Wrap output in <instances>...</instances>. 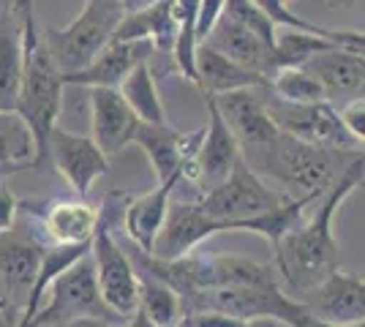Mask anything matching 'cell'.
<instances>
[{"label":"cell","instance_id":"6da1fadb","mask_svg":"<svg viewBox=\"0 0 365 327\" xmlns=\"http://www.w3.org/2000/svg\"><path fill=\"white\" fill-rule=\"evenodd\" d=\"M365 158L363 153L344 170L335 180V186L322 197L314 210V216L297 224L278 246H275V273L284 279L292 289L294 300H300L305 292H311L317 284L341 270V246L333 234V218L344 199L357 186H363Z\"/></svg>","mask_w":365,"mask_h":327},{"label":"cell","instance_id":"7a4b0ae2","mask_svg":"<svg viewBox=\"0 0 365 327\" xmlns=\"http://www.w3.org/2000/svg\"><path fill=\"white\" fill-rule=\"evenodd\" d=\"M360 153L363 150L341 153L278 134L270 145L243 150L240 156L248 170L257 172L267 186H278L275 191H281L287 199L317 202L335 186V180Z\"/></svg>","mask_w":365,"mask_h":327},{"label":"cell","instance_id":"3957f363","mask_svg":"<svg viewBox=\"0 0 365 327\" xmlns=\"http://www.w3.org/2000/svg\"><path fill=\"white\" fill-rule=\"evenodd\" d=\"M63 98V79L52 66L46 47L41 41V31L36 25L33 3H25V22H22V79L16 95V115L31 128L36 142L38 161L46 158V140L58 125Z\"/></svg>","mask_w":365,"mask_h":327},{"label":"cell","instance_id":"277c9868","mask_svg":"<svg viewBox=\"0 0 365 327\" xmlns=\"http://www.w3.org/2000/svg\"><path fill=\"white\" fill-rule=\"evenodd\" d=\"M125 16L123 0H88L71 25L61 31L44 28L41 41L61 77H71L88 68L115 41V33Z\"/></svg>","mask_w":365,"mask_h":327},{"label":"cell","instance_id":"5b68a950","mask_svg":"<svg viewBox=\"0 0 365 327\" xmlns=\"http://www.w3.org/2000/svg\"><path fill=\"white\" fill-rule=\"evenodd\" d=\"M197 311L227 313V316L240 319L245 325H251L254 319H273L284 327H300L308 319V311L294 297L284 295L278 281L210 289V292H202V295L191 297L188 303H182V316Z\"/></svg>","mask_w":365,"mask_h":327},{"label":"cell","instance_id":"8992f818","mask_svg":"<svg viewBox=\"0 0 365 327\" xmlns=\"http://www.w3.org/2000/svg\"><path fill=\"white\" fill-rule=\"evenodd\" d=\"M74 319H101L107 325L118 319L98 297L91 254L82 256L71 267H66L61 276L49 284L44 303L33 319V327H63Z\"/></svg>","mask_w":365,"mask_h":327},{"label":"cell","instance_id":"52a82bcc","mask_svg":"<svg viewBox=\"0 0 365 327\" xmlns=\"http://www.w3.org/2000/svg\"><path fill=\"white\" fill-rule=\"evenodd\" d=\"M284 202L287 197L275 191L273 186H267L257 172L248 170L240 156L227 180L210 188L207 194H202L197 204L207 218H213L218 224H229V232H235L237 224L262 216V213H270Z\"/></svg>","mask_w":365,"mask_h":327},{"label":"cell","instance_id":"ba28073f","mask_svg":"<svg viewBox=\"0 0 365 327\" xmlns=\"http://www.w3.org/2000/svg\"><path fill=\"white\" fill-rule=\"evenodd\" d=\"M91 262L101 303L118 319H128L139 308L137 270L120 243L112 237V229L101 216H98V227L91 240Z\"/></svg>","mask_w":365,"mask_h":327},{"label":"cell","instance_id":"9c48e42d","mask_svg":"<svg viewBox=\"0 0 365 327\" xmlns=\"http://www.w3.org/2000/svg\"><path fill=\"white\" fill-rule=\"evenodd\" d=\"M264 107L278 134L292 137L305 145H317V147H330V150H341V153H357L363 150L360 142L349 137V131L341 125V118L335 107L324 104H284L264 90Z\"/></svg>","mask_w":365,"mask_h":327},{"label":"cell","instance_id":"30bf717a","mask_svg":"<svg viewBox=\"0 0 365 327\" xmlns=\"http://www.w3.org/2000/svg\"><path fill=\"white\" fill-rule=\"evenodd\" d=\"M41 243L16 237L14 232L0 234V303L6 319L16 322L22 308L28 306L36 276L41 270Z\"/></svg>","mask_w":365,"mask_h":327},{"label":"cell","instance_id":"8fae6325","mask_svg":"<svg viewBox=\"0 0 365 327\" xmlns=\"http://www.w3.org/2000/svg\"><path fill=\"white\" fill-rule=\"evenodd\" d=\"M264 90L267 88H248V90H235L224 95H205L213 101L218 118L235 137L240 153L264 147L278 137V128L273 125L264 107Z\"/></svg>","mask_w":365,"mask_h":327},{"label":"cell","instance_id":"7c38bea8","mask_svg":"<svg viewBox=\"0 0 365 327\" xmlns=\"http://www.w3.org/2000/svg\"><path fill=\"white\" fill-rule=\"evenodd\" d=\"M311 319L324 325H365V281L363 276H351L338 270L317 284L300 300Z\"/></svg>","mask_w":365,"mask_h":327},{"label":"cell","instance_id":"4fadbf2b","mask_svg":"<svg viewBox=\"0 0 365 327\" xmlns=\"http://www.w3.org/2000/svg\"><path fill=\"white\" fill-rule=\"evenodd\" d=\"M46 156L66 177V183L74 188L76 199H85L93 183L109 170V158L93 145L91 137L66 131L61 125H55L46 140Z\"/></svg>","mask_w":365,"mask_h":327},{"label":"cell","instance_id":"5bb4252c","mask_svg":"<svg viewBox=\"0 0 365 327\" xmlns=\"http://www.w3.org/2000/svg\"><path fill=\"white\" fill-rule=\"evenodd\" d=\"M218 232H229V224L207 218L197 202H169L167 218L153 243L150 256L158 262H178L182 256H191V251L202 240Z\"/></svg>","mask_w":365,"mask_h":327},{"label":"cell","instance_id":"9a60e30c","mask_svg":"<svg viewBox=\"0 0 365 327\" xmlns=\"http://www.w3.org/2000/svg\"><path fill=\"white\" fill-rule=\"evenodd\" d=\"M202 134H205V128L191 131V134H182V131L172 128L169 123H161V125L139 123L131 142H137L139 147L145 150V156H148L153 172H155V177L161 183V180H169V177L180 175V167L197 161Z\"/></svg>","mask_w":365,"mask_h":327},{"label":"cell","instance_id":"2e32d148","mask_svg":"<svg viewBox=\"0 0 365 327\" xmlns=\"http://www.w3.org/2000/svg\"><path fill=\"white\" fill-rule=\"evenodd\" d=\"M205 47H210L213 52H218L221 58H227L229 63L240 66L243 71H251L262 77L270 85V77L275 71V58L273 49L264 47L257 36L251 31H245L240 22H235L229 14H221L218 22L213 25V31L207 33V38L202 41Z\"/></svg>","mask_w":365,"mask_h":327},{"label":"cell","instance_id":"e0dca14e","mask_svg":"<svg viewBox=\"0 0 365 327\" xmlns=\"http://www.w3.org/2000/svg\"><path fill=\"white\" fill-rule=\"evenodd\" d=\"M91 140L107 158L120 156L131 145L139 120L118 90H91Z\"/></svg>","mask_w":365,"mask_h":327},{"label":"cell","instance_id":"ac0fdd59","mask_svg":"<svg viewBox=\"0 0 365 327\" xmlns=\"http://www.w3.org/2000/svg\"><path fill=\"white\" fill-rule=\"evenodd\" d=\"M153 47L150 41H112L96 61L76 71L71 77H61L63 88L68 85H79V88H101V90H118L123 85V79L128 77L137 66L150 63Z\"/></svg>","mask_w":365,"mask_h":327},{"label":"cell","instance_id":"d6986e66","mask_svg":"<svg viewBox=\"0 0 365 327\" xmlns=\"http://www.w3.org/2000/svg\"><path fill=\"white\" fill-rule=\"evenodd\" d=\"M303 68L317 79L324 90V101L333 107L338 98H346V104L354 98H363L365 82V58L346 49H327L314 55Z\"/></svg>","mask_w":365,"mask_h":327},{"label":"cell","instance_id":"ffe728a7","mask_svg":"<svg viewBox=\"0 0 365 327\" xmlns=\"http://www.w3.org/2000/svg\"><path fill=\"white\" fill-rule=\"evenodd\" d=\"M205 107H207V128L202 134L199 142V153H197V188L202 194H207L210 188H215L218 183H224L229 177V172L235 170V164L240 161V147L235 137L229 134V128L224 125V120L218 118L213 101L205 98Z\"/></svg>","mask_w":365,"mask_h":327},{"label":"cell","instance_id":"44dd1931","mask_svg":"<svg viewBox=\"0 0 365 327\" xmlns=\"http://www.w3.org/2000/svg\"><path fill=\"white\" fill-rule=\"evenodd\" d=\"M25 3H0V112H14L22 79Z\"/></svg>","mask_w":365,"mask_h":327},{"label":"cell","instance_id":"7402d4cb","mask_svg":"<svg viewBox=\"0 0 365 327\" xmlns=\"http://www.w3.org/2000/svg\"><path fill=\"white\" fill-rule=\"evenodd\" d=\"M180 183V175L169 177V180H161L158 186L142 194L137 199L125 204L123 210V227L131 237L134 249H139L142 254H150L155 237L161 232V224L167 218V207L172 202V194Z\"/></svg>","mask_w":365,"mask_h":327},{"label":"cell","instance_id":"603a6c76","mask_svg":"<svg viewBox=\"0 0 365 327\" xmlns=\"http://www.w3.org/2000/svg\"><path fill=\"white\" fill-rule=\"evenodd\" d=\"M101 210L88 199H61L44 213V234L49 246H88L98 227Z\"/></svg>","mask_w":365,"mask_h":327},{"label":"cell","instance_id":"cb8c5ba5","mask_svg":"<svg viewBox=\"0 0 365 327\" xmlns=\"http://www.w3.org/2000/svg\"><path fill=\"white\" fill-rule=\"evenodd\" d=\"M197 88L202 95H224L248 88H267V82L251 71H243L240 66L229 63L210 47L199 44L197 49Z\"/></svg>","mask_w":365,"mask_h":327},{"label":"cell","instance_id":"d4e9b609","mask_svg":"<svg viewBox=\"0 0 365 327\" xmlns=\"http://www.w3.org/2000/svg\"><path fill=\"white\" fill-rule=\"evenodd\" d=\"M259 9L270 16L275 28H284V31H297L305 36H317L335 44L338 49H346V52H357L363 55L365 49V36L363 31H333V28H324L317 22H308L303 16H297L294 11H289V6L284 0H259Z\"/></svg>","mask_w":365,"mask_h":327},{"label":"cell","instance_id":"484cf974","mask_svg":"<svg viewBox=\"0 0 365 327\" xmlns=\"http://www.w3.org/2000/svg\"><path fill=\"white\" fill-rule=\"evenodd\" d=\"M33 164H38V156L31 128L16 112H0V183Z\"/></svg>","mask_w":365,"mask_h":327},{"label":"cell","instance_id":"4316f807","mask_svg":"<svg viewBox=\"0 0 365 327\" xmlns=\"http://www.w3.org/2000/svg\"><path fill=\"white\" fill-rule=\"evenodd\" d=\"M118 93H120V98L125 101V107L134 112V118H137L139 123H148V125L169 123L167 109H164V101H161V93H158V88H155V77H153L150 63L137 66L128 77L123 79Z\"/></svg>","mask_w":365,"mask_h":327},{"label":"cell","instance_id":"83f0119b","mask_svg":"<svg viewBox=\"0 0 365 327\" xmlns=\"http://www.w3.org/2000/svg\"><path fill=\"white\" fill-rule=\"evenodd\" d=\"M139 279V311L155 327H178L182 322V300L164 281L148 273H137Z\"/></svg>","mask_w":365,"mask_h":327},{"label":"cell","instance_id":"f1b7e54d","mask_svg":"<svg viewBox=\"0 0 365 327\" xmlns=\"http://www.w3.org/2000/svg\"><path fill=\"white\" fill-rule=\"evenodd\" d=\"M317 202H319V199H317ZM308 204H314V202H311V199H287V202L278 204V207L270 210V213H262V216L248 218V221H243V224H237L235 232L262 234L275 251V246H278V243H281V240L300 224V218H303Z\"/></svg>","mask_w":365,"mask_h":327},{"label":"cell","instance_id":"f546056e","mask_svg":"<svg viewBox=\"0 0 365 327\" xmlns=\"http://www.w3.org/2000/svg\"><path fill=\"white\" fill-rule=\"evenodd\" d=\"M267 93L273 95V98H278V101H284V104H297V107L324 104L322 85L305 71L303 66L300 68H278L273 77H270Z\"/></svg>","mask_w":365,"mask_h":327},{"label":"cell","instance_id":"4dcf8cb0","mask_svg":"<svg viewBox=\"0 0 365 327\" xmlns=\"http://www.w3.org/2000/svg\"><path fill=\"white\" fill-rule=\"evenodd\" d=\"M224 14H229L235 22H240L245 31L254 33L264 47L273 49L275 25L270 22V16L259 9V3H251V0H227L224 3Z\"/></svg>","mask_w":365,"mask_h":327},{"label":"cell","instance_id":"1f68e13d","mask_svg":"<svg viewBox=\"0 0 365 327\" xmlns=\"http://www.w3.org/2000/svg\"><path fill=\"white\" fill-rule=\"evenodd\" d=\"M148 22H150V44L158 52L172 55L175 38H178V19L172 16V0H153L145 6Z\"/></svg>","mask_w":365,"mask_h":327},{"label":"cell","instance_id":"d6a6232c","mask_svg":"<svg viewBox=\"0 0 365 327\" xmlns=\"http://www.w3.org/2000/svg\"><path fill=\"white\" fill-rule=\"evenodd\" d=\"M338 118H341V125L349 131V137L354 142L363 145L365 140V101L363 98H354L349 104H344L341 109H335Z\"/></svg>","mask_w":365,"mask_h":327},{"label":"cell","instance_id":"836d02e7","mask_svg":"<svg viewBox=\"0 0 365 327\" xmlns=\"http://www.w3.org/2000/svg\"><path fill=\"white\" fill-rule=\"evenodd\" d=\"M221 14H224V0H199L197 19H194V33H197L199 44L207 38V33L213 31V25Z\"/></svg>","mask_w":365,"mask_h":327},{"label":"cell","instance_id":"e575fe53","mask_svg":"<svg viewBox=\"0 0 365 327\" xmlns=\"http://www.w3.org/2000/svg\"><path fill=\"white\" fill-rule=\"evenodd\" d=\"M182 327H251L240 322V319H232L227 313H218V311H197V313H188L182 316Z\"/></svg>","mask_w":365,"mask_h":327},{"label":"cell","instance_id":"d590c367","mask_svg":"<svg viewBox=\"0 0 365 327\" xmlns=\"http://www.w3.org/2000/svg\"><path fill=\"white\" fill-rule=\"evenodd\" d=\"M16 213H19V202L9 188L0 183V234L14 232Z\"/></svg>","mask_w":365,"mask_h":327},{"label":"cell","instance_id":"8d00e7d4","mask_svg":"<svg viewBox=\"0 0 365 327\" xmlns=\"http://www.w3.org/2000/svg\"><path fill=\"white\" fill-rule=\"evenodd\" d=\"M118 327H155V325H153L150 319H148V316H145V313H142V311L137 308V311L131 313V316H128L125 322H120Z\"/></svg>","mask_w":365,"mask_h":327},{"label":"cell","instance_id":"74e56055","mask_svg":"<svg viewBox=\"0 0 365 327\" xmlns=\"http://www.w3.org/2000/svg\"><path fill=\"white\" fill-rule=\"evenodd\" d=\"M63 327H112V325L101 322V319H74V322H68V325Z\"/></svg>","mask_w":365,"mask_h":327},{"label":"cell","instance_id":"f35d334b","mask_svg":"<svg viewBox=\"0 0 365 327\" xmlns=\"http://www.w3.org/2000/svg\"><path fill=\"white\" fill-rule=\"evenodd\" d=\"M300 327H341V325H324V322H317V319H311V316H308ZM346 327H365V325H346Z\"/></svg>","mask_w":365,"mask_h":327},{"label":"cell","instance_id":"ab89813d","mask_svg":"<svg viewBox=\"0 0 365 327\" xmlns=\"http://www.w3.org/2000/svg\"><path fill=\"white\" fill-rule=\"evenodd\" d=\"M0 313H3V303H0Z\"/></svg>","mask_w":365,"mask_h":327}]
</instances>
